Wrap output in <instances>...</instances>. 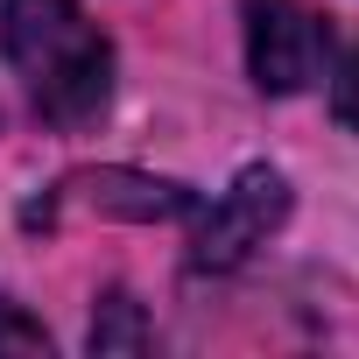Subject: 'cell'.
Segmentation results:
<instances>
[{"label":"cell","mask_w":359,"mask_h":359,"mask_svg":"<svg viewBox=\"0 0 359 359\" xmlns=\"http://www.w3.org/2000/svg\"><path fill=\"white\" fill-rule=\"evenodd\" d=\"M282 219H289V184H282L275 169H240L233 191L205 212L191 261H198V268H233V261H247L254 247H268V233H275Z\"/></svg>","instance_id":"3957f363"},{"label":"cell","mask_w":359,"mask_h":359,"mask_svg":"<svg viewBox=\"0 0 359 359\" xmlns=\"http://www.w3.org/2000/svg\"><path fill=\"white\" fill-rule=\"evenodd\" d=\"M0 352H50V331L36 317H22L15 303H0Z\"/></svg>","instance_id":"5b68a950"},{"label":"cell","mask_w":359,"mask_h":359,"mask_svg":"<svg viewBox=\"0 0 359 359\" xmlns=\"http://www.w3.org/2000/svg\"><path fill=\"white\" fill-rule=\"evenodd\" d=\"M141 345H148L141 310H134L127 296H113V303H106V324H92V352H141Z\"/></svg>","instance_id":"277c9868"},{"label":"cell","mask_w":359,"mask_h":359,"mask_svg":"<svg viewBox=\"0 0 359 359\" xmlns=\"http://www.w3.org/2000/svg\"><path fill=\"white\" fill-rule=\"evenodd\" d=\"M247 71L275 99L310 92L331 71V22L310 0H247Z\"/></svg>","instance_id":"7a4b0ae2"},{"label":"cell","mask_w":359,"mask_h":359,"mask_svg":"<svg viewBox=\"0 0 359 359\" xmlns=\"http://www.w3.org/2000/svg\"><path fill=\"white\" fill-rule=\"evenodd\" d=\"M331 113L359 134V43H352V57L338 64V85H331Z\"/></svg>","instance_id":"8992f818"},{"label":"cell","mask_w":359,"mask_h":359,"mask_svg":"<svg viewBox=\"0 0 359 359\" xmlns=\"http://www.w3.org/2000/svg\"><path fill=\"white\" fill-rule=\"evenodd\" d=\"M0 50L50 127H92L113 99V43L78 0H0Z\"/></svg>","instance_id":"6da1fadb"}]
</instances>
